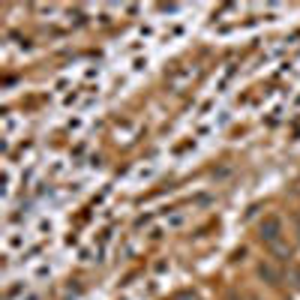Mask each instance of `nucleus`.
Here are the masks:
<instances>
[{
    "label": "nucleus",
    "instance_id": "obj_1",
    "mask_svg": "<svg viewBox=\"0 0 300 300\" xmlns=\"http://www.w3.org/2000/svg\"><path fill=\"white\" fill-rule=\"evenodd\" d=\"M261 237H264L267 243H276V237H279V219H267V222H264Z\"/></svg>",
    "mask_w": 300,
    "mask_h": 300
}]
</instances>
